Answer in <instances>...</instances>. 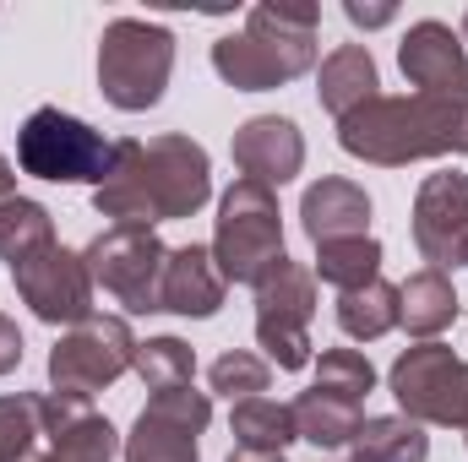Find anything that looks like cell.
I'll list each match as a JSON object with an SVG mask.
<instances>
[{"label":"cell","mask_w":468,"mask_h":462,"mask_svg":"<svg viewBox=\"0 0 468 462\" xmlns=\"http://www.w3.org/2000/svg\"><path fill=\"white\" fill-rule=\"evenodd\" d=\"M213 202V158L202 142L164 131V136H125L110 152V174L93 191V213L110 229H158L175 218H197Z\"/></svg>","instance_id":"6da1fadb"},{"label":"cell","mask_w":468,"mask_h":462,"mask_svg":"<svg viewBox=\"0 0 468 462\" xmlns=\"http://www.w3.org/2000/svg\"><path fill=\"white\" fill-rule=\"evenodd\" d=\"M338 147L376 163V169H403L420 158H468V99H431V93H381L365 110L338 120Z\"/></svg>","instance_id":"7a4b0ae2"},{"label":"cell","mask_w":468,"mask_h":462,"mask_svg":"<svg viewBox=\"0 0 468 462\" xmlns=\"http://www.w3.org/2000/svg\"><path fill=\"white\" fill-rule=\"evenodd\" d=\"M316 27H322L316 5L261 0V5H250L239 33H224L213 44V71L229 82L234 93L289 88L294 77H305L316 66Z\"/></svg>","instance_id":"3957f363"},{"label":"cell","mask_w":468,"mask_h":462,"mask_svg":"<svg viewBox=\"0 0 468 462\" xmlns=\"http://www.w3.org/2000/svg\"><path fill=\"white\" fill-rule=\"evenodd\" d=\"M175 77V33L147 16H115L99 33V93L120 115H147L164 104Z\"/></svg>","instance_id":"277c9868"},{"label":"cell","mask_w":468,"mask_h":462,"mask_svg":"<svg viewBox=\"0 0 468 462\" xmlns=\"http://www.w3.org/2000/svg\"><path fill=\"white\" fill-rule=\"evenodd\" d=\"M213 256L224 267L229 283L256 289L289 250H283V213H278V191L256 185V180H234L218 196V229H213Z\"/></svg>","instance_id":"5b68a950"},{"label":"cell","mask_w":468,"mask_h":462,"mask_svg":"<svg viewBox=\"0 0 468 462\" xmlns=\"http://www.w3.org/2000/svg\"><path fill=\"white\" fill-rule=\"evenodd\" d=\"M110 152H115V142H104V131H93L88 120L66 115L55 104L33 110L16 131L22 174L49 180V185H93L99 191L110 174Z\"/></svg>","instance_id":"8992f818"},{"label":"cell","mask_w":468,"mask_h":462,"mask_svg":"<svg viewBox=\"0 0 468 462\" xmlns=\"http://www.w3.org/2000/svg\"><path fill=\"white\" fill-rule=\"evenodd\" d=\"M387 392L398 397V414L414 425L468 430V359H458L447 343L403 348L387 370Z\"/></svg>","instance_id":"52a82bcc"},{"label":"cell","mask_w":468,"mask_h":462,"mask_svg":"<svg viewBox=\"0 0 468 462\" xmlns=\"http://www.w3.org/2000/svg\"><path fill=\"white\" fill-rule=\"evenodd\" d=\"M136 364V332L125 316H88L49 348V386L66 397H99Z\"/></svg>","instance_id":"ba28073f"},{"label":"cell","mask_w":468,"mask_h":462,"mask_svg":"<svg viewBox=\"0 0 468 462\" xmlns=\"http://www.w3.org/2000/svg\"><path fill=\"white\" fill-rule=\"evenodd\" d=\"M256 343L278 370H305L311 353V316H316V272L300 261H278L256 289Z\"/></svg>","instance_id":"9c48e42d"},{"label":"cell","mask_w":468,"mask_h":462,"mask_svg":"<svg viewBox=\"0 0 468 462\" xmlns=\"http://www.w3.org/2000/svg\"><path fill=\"white\" fill-rule=\"evenodd\" d=\"M82 256H88L93 289H104L125 316L164 310V261H169V245L158 239V229H104Z\"/></svg>","instance_id":"30bf717a"},{"label":"cell","mask_w":468,"mask_h":462,"mask_svg":"<svg viewBox=\"0 0 468 462\" xmlns=\"http://www.w3.org/2000/svg\"><path fill=\"white\" fill-rule=\"evenodd\" d=\"M207 425H213V392H197V386L153 392V403L136 414L131 436L120 441V457L125 462H197Z\"/></svg>","instance_id":"8fae6325"},{"label":"cell","mask_w":468,"mask_h":462,"mask_svg":"<svg viewBox=\"0 0 468 462\" xmlns=\"http://www.w3.org/2000/svg\"><path fill=\"white\" fill-rule=\"evenodd\" d=\"M11 283L22 294V305L44 321V327H77L93 316V272L82 250H66L60 239L22 256L11 267Z\"/></svg>","instance_id":"7c38bea8"},{"label":"cell","mask_w":468,"mask_h":462,"mask_svg":"<svg viewBox=\"0 0 468 462\" xmlns=\"http://www.w3.org/2000/svg\"><path fill=\"white\" fill-rule=\"evenodd\" d=\"M38 425H44L38 462H115L120 457V430L93 408V397L38 392Z\"/></svg>","instance_id":"4fadbf2b"},{"label":"cell","mask_w":468,"mask_h":462,"mask_svg":"<svg viewBox=\"0 0 468 462\" xmlns=\"http://www.w3.org/2000/svg\"><path fill=\"white\" fill-rule=\"evenodd\" d=\"M398 71L409 77L414 93L431 99H468V44L436 16L409 22L398 44Z\"/></svg>","instance_id":"5bb4252c"},{"label":"cell","mask_w":468,"mask_h":462,"mask_svg":"<svg viewBox=\"0 0 468 462\" xmlns=\"http://www.w3.org/2000/svg\"><path fill=\"white\" fill-rule=\"evenodd\" d=\"M468 239V174L447 169V174H425L420 196H414V245L420 256L447 272L458 267Z\"/></svg>","instance_id":"9a60e30c"},{"label":"cell","mask_w":468,"mask_h":462,"mask_svg":"<svg viewBox=\"0 0 468 462\" xmlns=\"http://www.w3.org/2000/svg\"><path fill=\"white\" fill-rule=\"evenodd\" d=\"M234 169L239 180H256V185H289L300 169H305V136L289 115H250L245 125H234Z\"/></svg>","instance_id":"2e32d148"},{"label":"cell","mask_w":468,"mask_h":462,"mask_svg":"<svg viewBox=\"0 0 468 462\" xmlns=\"http://www.w3.org/2000/svg\"><path fill=\"white\" fill-rule=\"evenodd\" d=\"M224 294H229V278L213 256V245H169V261H164V310L169 316H186V321H207L224 310Z\"/></svg>","instance_id":"e0dca14e"},{"label":"cell","mask_w":468,"mask_h":462,"mask_svg":"<svg viewBox=\"0 0 468 462\" xmlns=\"http://www.w3.org/2000/svg\"><path fill=\"white\" fill-rule=\"evenodd\" d=\"M300 224L311 234V245L370 234V196H365V185H354L344 174H322L300 196Z\"/></svg>","instance_id":"ac0fdd59"},{"label":"cell","mask_w":468,"mask_h":462,"mask_svg":"<svg viewBox=\"0 0 468 462\" xmlns=\"http://www.w3.org/2000/svg\"><path fill=\"white\" fill-rule=\"evenodd\" d=\"M316 99H322V110L333 120H344V115H354V110H365L370 99H381V71H376V60H370L365 44H338V49L322 60V71H316Z\"/></svg>","instance_id":"d6986e66"},{"label":"cell","mask_w":468,"mask_h":462,"mask_svg":"<svg viewBox=\"0 0 468 462\" xmlns=\"http://www.w3.org/2000/svg\"><path fill=\"white\" fill-rule=\"evenodd\" d=\"M458 321V289L447 272L420 267L409 283H398V327L420 343H436L447 327Z\"/></svg>","instance_id":"ffe728a7"},{"label":"cell","mask_w":468,"mask_h":462,"mask_svg":"<svg viewBox=\"0 0 468 462\" xmlns=\"http://www.w3.org/2000/svg\"><path fill=\"white\" fill-rule=\"evenodd\" d=\"M289 408H294V436H300V441H311V446H322V452L349 446L354 436H359V425H365L359 403H349V397H333V392H322V386L300 392Z\"/></svg>","instance_id":"44dd1931"},{"label":"cell","mask_w":468,"mask_h":462,"mask_svg":"<svg viewBox=\"0 0 468 462\" xmlns=\"http://www.w3.org/2000/svg\"><path fill=\"white\" fill-rule=\"evenodd\" d=\"M431 457V436L425 425L403 419V414H376L359 425L349 441V462H425Z\"/></svg>","instance_id":"7402d4cb"},{"label":"cell","mask_w":468,"mask_h":462,"mask_svg":"<svg viewBox=\"0 0 468 462\" xmlns=\"http://www.w3.org/2000/svg\"><path fill=\"white\" fill-rule=\"evenodd\" d=\"M333 316H338V332L354 338V343H376V338H387V332L398 327V283L376 278V283H365V289L338 294Z\"/></svg>","instance_id":"603a6c76"},{"label":"cell","mask_w":468,"mask_h":462,"mask_svg":"<svg viewBox=\"0 0 468 462\" xmlns=\"http://www.w3.org/2000/svg\"><path fill=\"white\" fill-rule=\"evenodd\" d=\"M316 283H327V289H338V294H349V289H365V283H376L381 278V239H370V234H354V239H327V245H316Z\"/></svg>","instance_id":"cb8c5ba5"},{"label":"cell","mask_w":468,"mask_h":462,"mask_svg":"<svg viewBox=\"0 0 468 462\" xmlns=\"http://www.w3.org/2000/svg\"><path fill=\"white\" fill-rule=\"evenodd\" d=\"M229 436H234V446H250V452H283L289 441H300L294 436V408L278 403V397H245V403H234Z\"/></svg>","instance_id":"d4e9b609"},{"label":"cell","mask_w":468,"mask_h":462,"mask_svg":"<svg viewBox=\"0 0 468 462\" xmlns=\"http://www.w3.org/2000/svg\"><path fill=\"white\" fill-rule=\"evenodd\" d=\"M44 245H55V218L44 202H33V196L0 202V261L5 267H16L22 256H33Z\"/></svg>","instance_id":"484cf974"},{"label":"cell","mask_w":468,"mask_h":462,"mask_svg":"<svg viewBox=\"0 0 468 462\" xmlns=\"http://www.w3.org/2000/svg\"><path fill=\"white\" fill-rule=\"evenodd\" d=\"M136 375H142V386L147 392H175V386H191V375H197V348L186 343V338H147V343H136V364H131Z\"/></svg>","instance_id":"4316f807"},{"label":"cell","mask_w":468,"mask_h":462,"mask_svg":"<svg viewBox=\"0 0 468 462\" xmlns=\"http://www.w3.org/2000/svg\"><path fill=\"white\" fill-rule=\"evenodd\" d=\"M44 452V425H38V392L0 397V462H33Z\"/></svg>","instance_id":"83f0119b"},{"label":"cell","mask_w":468,"mask_h":462,"mask_svg":"<svg viewBox=\"0 0 468 462\" xmlns=\"http://www.w3.org/2000/svg\"><path fill=\"white\" fill-rule=\"evenodd\" d=\"M267 381H272V364L250 348H234V353H218L207 364V386L229 403H245V397H267Z\"/></svg>","instance_id":"f1b7e54d"},{"label":"cell","mask_w":468,"mask_h":462,"mask_svg":"<svg viewBox=\"0 0 468 462\" xmlns=\"http://www.w3.org/2000/svg\"><path fill=\"white\" fill-rule=\"evenodd\" d=\"M316 364V386L333 392V397H349V403H365L376 392V364L359 353V348H322Z\"/></svg>","instance_id":"f546056e"},{"label":"cell","mask_w":468,"mask_h":462,"mask_svg":"<svg viewBox=\"0 0 468 462\" xmlns=\"http://www.w3.org/2000/svg\"><path fill=\"white\" fill-rule=\"evenodd\" d=\"M344 16H349L354 27H365V33H370V27H387V22L398 16V5H392V0H381V5H365V0H344Z\"/></svg>","instance_id":"4dcf8cb0"},{"label":"cell","mask_w":468,"mask_h":462,"mask_svg":"<svg viewBox=\"0 0 468 462\" xmlns=\"http://www.w3.org/2000/svg\"><path fill=\"white\" fill-rule=\"evenodd\" d=\"M22 332H16V321L11 316H0V375H11L16 364H22Z\"/></svg>","instance_id":"1f68e13d"},{"label":"cell","mask_w":468,"mask_h":462,"mask_svg":"<svg viewBox=\"0 0 468 462\" xmlns=\"http://www.w3.org/2000/svg\"><path fill=\"white\" fill-rule=\"evenodd\" d=\"M224 462H289L283 452H250V446H234Z\"/></svg>","instance_id":"d6a6232c"},{"label":"cell","mask_w":468,"mask_h":462,"mask_svg":"<svg viewBox=\"0 0 468 462\" xmlns=\"http://www.w3.org/2000/svg\"><path fill=\"white\" fill-rule=\"evenodd\" d=\"M16 196V169H11V158L0 152V202H11Z\"/></svg>","instance_id":"836d02e7"},{"label":"cell","mask_w":468,"mask_h":462,"mask_svg":"<svg viewBox=\"0 0 468 462\" xmlns=\"http://www.w3.org/2000/svg\"><path fill=\"white\" fill-rule=\"evenodd\" d=\"M458 267H468V239H463V256H458Z\"/></svg>","instance_id":"e575fe53"},{"label":"cell","mask_w":468,"mask_h":462,"mask_svg":"<svg viewBox=\"0 0 468 462\" xmlns=\"http://www.w3.org/2000/svg\"><path fill=\"white\" fill-rule=\"evenodd\" d=\"M458 38H463V44H468V11H463V33H458Z\"/></svg>","instance_id":"d590c367"},{"label":"cell","mask_w":468,"mask_h":462,"mask_svg":"<svg viewBox=\"0 0 468 462\" xmlns=\"http://www.w3.org/2000/svg\"><path fill=\"white\" fill-rule=\"evenodd\" d=\"M463 436H468V430H463Z\"/></svg>","instance_id":"8d00e7d4"}]
</instances>
